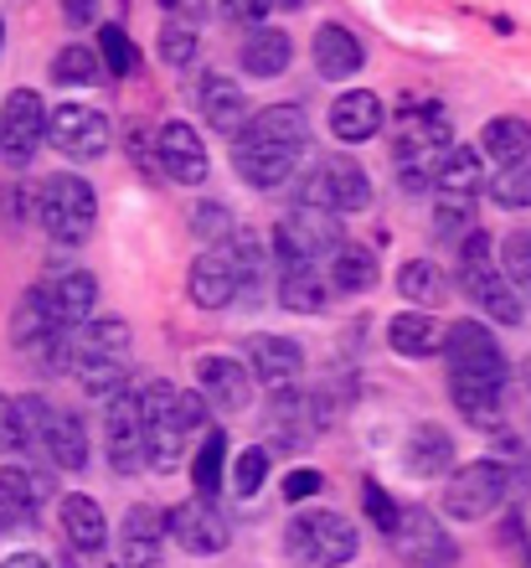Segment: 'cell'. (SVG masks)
Listing matches in <instances>:
<instances>
[{"instance_id": "52", "label": "cell", "mask_w": 531, "mask_h": 568, "mask_svg": "<svg viewBox=\"0 0 531 568\" xmlns=\"http://www.w3.org/2000/svg\"><path fill=\"white\" fill-rule=\"evenodd\" d=\"M320 491H325L320 470H289V476H284V496H289V501H310V496H320Z\"/></svg>"}, {"instance_id": "8", "label": "cell", "mask_w": 531, "mask_h": 568, "mask_svg": "<svg viewBox=\"0 0 531 568\" xmlns=\"http://www.w3.org/2000/svg\"><path fill=\"white\" fill-rule=\"evenodd\" d=\"M443 357H449V383L506 388V352L496 346V336L480 321H455L443 331Z\"/></svg>"}, {"instance_id": "39", "label": "cell", "mask_w": 531, "mask_h": 568, "mask_svg": "<svg viewBox=\"0 0 531 568\" xmlns=\"http://www.w3.org/2000/svg\"><path fill=\"white\" fill-rule=\"evenodd\" d=\"M222 470H227V434L222 429H207V439H202V449H196L192 460V486L196 496H217L222 491Z\"/></svg>"}, {"instance_id": "30", "label": "cell", "mask_w": 531, "mask_h": 568, "mask_svg": "<svg viewBox=\"0 0 531 568\" xmlns=\"http://www.w3.org/2000/svg\"><path fill=\"white\" fill-rule=\"evenodd\" d=\"M237 58H243V68H248L253 78H279L284 68H289V58H295V42H289L284 31L253 27L248 42L237 47Z\"/></svg>"}, {"instance_id": "10", "label": "cell", "mask_w": 531, "mask_h": 568, "mask_svg": "<svg viewBox=\"0 0 531 568\" xmlns=\"http://www.w3.org/2000/svg\"><path fill=\"white\" fill-rule=\"evenodd\" d=\"M305 207H325V212H367L371 202V181L351 155H320L315 171L299 186Z\"/></svg>"}, {"instance_id": "18", "label": "cell", "mask_w": 531, "mask_h": 568, "mask_svg": "<svg viewBox=\"0 0 531 568\" xmlns=\"http://www.w3.org/2000/svg\"><path fill=\"white\" fill-rule=\"evenodd\" d=\"M58 342H62V326H58V315H52V305H47V290L37 284V290L21 295V305H16V315H11V346L52 362Z\"/></svg>"}, {"instance_id": "42", "label": "cell", "mask_w": 531, "mask_h": 568, "mask_svg": "<svg viewBox=\"0 0 531 568\" xmlns=\"http://www.w3.org/2000/svg\"><path fill=\"white\" fill-rule=\"evenodd\" d=\"M315 424L305 419V404H299L289 388H279L274 408H268V434H279V445H305Z\"/></svg>"}, {"instance_id": "28", "label": "cell", "mask_w": 531, "mask_h": 568, "mask_svg": "<svg viewBox=\"0 0 531 568\" xmlns=\"http://www.w3.org/2000/svg\"><path fill=\"white\" fill-rule=\"evenodd\" d=\"M361 58H367V47L356 42L346 27H320L315 31V68H320V78H330V83H340V78H351L356 68H361Z\"/></svg>"}, {"instance_id": "34", "label": "cell", "mask_w": 531, "mask_h": 568, "mask_svg": "<svg viewBox=\"0 0 531 568\" xmlns=\"http://www.w3.org/2000/svg\"><path fill=\"white\" fill-rule=\"evenodd\" d=\"M330 284L346 290V295H367L377 284V254L371 248H356V243H340L330 254Z\"/></svg>"}, {"instance_id": "36", "label": "cell", "mask_w": 531, "mask_h": 568, "mask_svg": "<svg viewBox=\"0 0 531 568\" xmlns=\"http://www.w3.org/2000/svg\"><path fill=\"white\" fill-rule=\"evenodd\" d=\"M480 181H486V171H480V150L470 145H449V155H443L439 165V192H459V196H474L480 192Z\"/></svg>"}, {"instance_id": "26", "label": "cell", "mask_w": 531, "mask_h": 568, "mask_svg": "<svg viewBox=\"0 0 531 568\" xmlns=\"http://www.w3.org/2000/svg\"><path fill=\"white\" fill-rule=\"evenodd\" d=\"M62 532H68V542H73L83 558L104 554L109 523H104V511H99V501H93V496H83V491L62 496Z\"/></svg>"}, {"instance_id": "45", "label": "cell", "mask_w": 531, "mask_h": 568, "mask_svg": "<svg viewBox=\"0 0 531 568\" xmlns=\"http://www.w3.org/2000/svg\"><path fill=\"white\" fill-rule=\"evenodd\" d=\"M501 274L511 280V290H517L521 300H531V233H511V239L501 243Z\"/></svg>"}, {"instance_id": "17", "label": "cell", "mask_w": 531, "mask_h": 568, "mask_svg": "<svg viewBox=\"0 0 531 568\" xmlns=\"http://www.w3.org/2000/svg\"><path fill=\"white\" fill-rule=\"evenodd\" d=\"M196 393L217 414H243L253 404V373L237 357H202L196 362Z\"/></svg>"}, {"instance_id": "58", "label": "cell", "mask_w": 531, "mask_h": 568, "mask_svg": "<svg viewBox=\"0 0 531 568\" xmlns=\"http://www.w3.org/2000/svg\"><path fill=\"white\" fill-rule=\"evenodd\" d=\"M305 0H274V11H299Z\"/></svg>"}, {"instance_id": "32", "label": "cell", "mask_w": 531, "mask_h": 568, "mask_svg": "<svg viewBox=\"0 0 531 568\" xmlns=\"http://www.w3.org/2000/svg\"><path fill=\"white\" fill-rule=\"evenodd\" d=\"M37 523V480L21 465L0 470V527H31Z\"/></svg>"}, {"instance_id": "43", "label": "cell", "mask_w": 531, "mask_h": 568, "mask_svg": "<svg viewBox=\"0 0 531 568\" xmlns=\"http://www.w3.org/2000/svg\"><path fill=\"white\" fill-rule=\"evenodd\" d=\"M93 78H99V52H93V47L73 42L52 58V83H58V89H89Z\"/></svg>"}, {"instance_id": "48", "label": "cell", "mask_w": 531, "mask_h": 568, "mask_svg": "<svg viewBox=\"0 0 531 568\" xmlns=\"http://www.w3.org/2000/svg\"><path fill=\"white\" fill-rule=\"evenodd\" d=\"M196 47H202V37H196V27H186V21H171V27L161 31V58L171 62V68H186V62L196 58Z\"/></svg>"}, {"instance_id": "9", "label": "cell", "mask_w": 531, "mask_h": 568, "mask_svg": "<svg viewBox=\"0 0 531 568\" xmlns=\"http://www.w3.org/2000/svg\"><path fill=\"white\" fill-rule=\"evenodd\" d=\"M501 501H511V486L496 460H470L443 480V511L459 523H486L490 511H501Z\"/></svg>"}, {"instance_id": "51", "label": "cell", "mask_w": 531, "mask_h": 568, "mask_svg": "<svg viewBox=\"0 0 531 568\" xmlns=\"http://www.w3.org/2000/svg\"><path fill=\"white\" fill-rule=\"evenodd\" d=\"M192 233H207V239L233 233V217H227V207H217V202H202V207H192Z\"/></svg>"}, {"instance_id": "13", "label": "cell", "mask_w": 531, "mask_h": 568, "mask_svg": "<svg viewBox=\"0 0 531 568\" xmlns=\"http://www.w3.org/2000/svg\"><path fill=\"white\" fill-rule=\"evenodd\" d=\"M47 140H52V150H62L68 161H99L109 150V140H114V130H109V120L99 109L62 104V109H52V120H47Z\"/></svg>"}, {"instance_id": "49", "label": "cell", "mask_w": 531, "mask_h": 568, "mask_svg": "<svg viewBox=\"0 0 531 568\" xmlns=\"http://www.w3.org/2000/svg\"><path fill=\"white\" fill-rule=\"evenodd\" d=\"M99 47H104V68L114 78H124V73H134V62H140V52H134V42L124 37L119 27H104L99 31Z\"/></svg>"}, {"instance_id": "33", "label": "cell", "mask_w": 531, "mask_h": 568, "mask_svg": "<svg viewBox=\"0 0 531 568\" xmlns=\"http://www.w3.org/2000/svg\"><path fill=\"white\" fill-rule=\"evenodd\" d=\"M480 150H486L490 161H527L531 155V120H517V114H501V120L486 124V135H480Z\"/></svg>"}, {"instance_id": "56", "label": "cell", "mask_w": 531, "mask_h": 568, "mask_svg": "<svg viewBox=\"0 0 531 568\" xmlns=\"http://www.w3.org/2000/svg\"><path fill=\"white\" fill-rule=\"evenodd\" d=\"M165 11L176 21H202V0H165Z\"/></svg>"}, {"instance_id": "3", "label": "cell", "mask_w": 531, "mask_h": 568, "mask_svg": "<svg viewBox=\"0 0 531 568\" xmlns=\"http://www.w3.org/2000/svg\"><path fill=\"white\" fill-rule=\"evenodd\" d=\"M455 145L449 114L428 99L398 109V140H392V161H398V186L402 192H428L439 181V165Z\"/></svg>"}, {"instance_id": "46", "label": "cell", "mask_w": 531, "mask_h": 568, "mask_svg": "<svg viewBox=\"0 0 531 568\" xmlns=\"http://www.w3.org/2000/svg\"><path fill=\"white\" fill-rule=\"evenodd\" d=\"M470 227H474V196L439 192V212H433V233H439V239H455V233H470Z\"/></svg>"}, {"instance_id": "12", "label": "cell", "mask_w": 531, "mask_h": 568, "mask_svg": "<svg viewBox=\"0 0 531 568\" xmlns=\"http://www.w3.org/2000/svg\"><path fill=\"white\" fill-rule=\"evenodd\" d=\"M47 140V109L37 89H16L0 109V155L11 165H31V155Z\"/></svg>"}, {"instance_id": "44", "label": "cell", "mask_w": 531, "mask_h": 568, "mask_svg": "<svg viewBox=\"0 0 531 568\" xmlns=\"http://www.w3.org/2000/svg\"><path fill=\"white\" fill-rule=\"evenodd\" d=\"M78 383H83V393L89 398H119V393H130V367L124 362H83V367H73Z\"/></svg>"}, {"instance_id": "55", "label": "cell", "mask_w": 531, "mask_h": 568, "mask_svg": "<svg viewBox=\"0 0 531 568\" xmlns=\"http://www.w3.org/2000/svg\"><path fill=\"white\" fill-rule=\"evenodd\" d=\"M93 11H99V0H62V16H68L73 27H83V21H93Z\"/></svg>"}, {"instance_id": "50", "label": "cell", "mask_w": 531, "mask_h": 568, "mask_svg": "<svg viewBox=\"0 0 531 568\" xmlns=\"http://www.w3.org/2000/svg\"><path fill=\"white\" fill-rule=\"evenodd\" d=\"M361 501H367V517L377 523V532H392V527H398V507H392V496H387L377 480H361Z\"/></svg>"}, {"instance_id": "6", "label": "cell", "mask_w": 531, "mask_h": 568, "mask_svg": "<svg viewBox=\"0 0 531 568\" xmlns=\"http://www.w3.org/2000/svg\"><path fill=\"white\" fill-rule=\"evenodd\" d=\"M37 217L52 233V243L78 248V243H89L93 223H99V196L83 176H52L37 196Z\"/></svg>"}, {"instance_id": "35", "label": "cell", "mask_w": 531, "mask_h": 568, "mask_svg": "<svg viewBox=\"0 0 531 568\" xmlns=\"http://www.w3.org/2000/svg\"><path fill=\"white\" fill-rule=\"evenodd\" d=\"M501 393L506 388H490V383H449V398L474 429H501Z\"/></svg>"}, {"instance_id": "54", "label": "cell", "mask_w": 531, "mask_h": 568, "mask_svg": "<svg viewBox=\"0 0 531 568\" xmlns=\"http://www.w3.org/2000/svg\"><path fill=\"white\" fill-rule=\"evenodd\" d=\"M16 449V419H11V398L0 393V455H11Z\"/></svg>"}, {"instance_id": "4", "label": "cell", "mask_w": 531, "mask_h": 568, "mask_svg": "<svg viewBox=\"0 0 531 568\" xmlns=\"http://www.w3.org/2000/svg\"><path fill=\"white\" fill-rule=\"evenodd\" d=\"M459 290L501 326H521V315H527V300L511 290V280L501 274V258L490 248V233H480V227H470L459 243Z\"/></svg>"}, {"instance_id": "15", "label": "cell", "mask_w": 531, "mask_h": 568, "mask_svg": "<svg viewBox=\"0 0 531 568\" xmlns=\"http://www.w3.org/2000/svg\"><path fill=\"white\" fill-rule=\"evenodd\" d=\"M155 161H161V171L171 181H181V186H202L212 171L207 145H202V135H196L186 120H165L161 130H155Z\"/></svg>"}, {"instance_id": "25", "label": "cell", "mask_w": 531, "mask_h": 568, "mask_svg": "<svg viewBox=\"0 0 531 568\" xmlns=\"http://www.w3.org/2000/svg\"><path fill=\"white\" fill-rule=\"evenodd\" d=\"M196 104H202V120H207L212 130H222V135H233L237 124L248 120V99H243V89L222 73H207L202 83H196Z\"/></svg>"}, {"instance_id": "57", "label": "cell", "mask_w": 531, "mask_h": 568, "mask_svg": "<svg viewBox=\"0 0 531 568\" xmlns=\"http://www.w3.org/2000/svg\"><path fill=\"white\" fill-rule=\"evenodd\" d=\"M0 568H52V564H47L42 554H11V558H6V564H0Z\"/></svg>"}, {"instance_id": "47", "label": "cell", "mask_w": 531, "mask_h": 568, "mask_svg": "<svg viewBox=\"0 0 531 568\" xmlns=\"http://www.w3.org/2000/svg\"><path fill=\"white\" fill-rule=\"evenodd\" d=\"M264 476H268V449L264 445L243 449V455L233 460V491L237 496H253L258 486H264Z\"/></svg>"}, {"instance_id": "31", "label": "cell", "mask_w": 531, "mask_h": 568, "mask_svg": "<svg viewBox=\"0 0 531 568\" xmlns=\"http://www.w3.org/2000/svg\"><path fill=\"white\" fill-rule=\"evenodd\" d=\"M325 290L330 284L320 280V264H305V270H279V305L295 315H320L325 311Z\"/></svg>"}, {"instance_id": "7", "label": "cell", "mask_w": 531, "mask_h": 568, "mask_svg": "<svg viewBox=\"0 0 531 568\" xmlns=\"http://www.w3.org/2000/svg\"><path fill=\"white\" fill-rule=\"evenodd\" d=\"M336 248H340V212L305 207V202H299V207L274 227V264H279V270L320 264V254H336Z\"/></svg>"}, {"instance_id": "37", "label": "cell", "mask_w": 531, "mask_h": 568, "mask_svg": "<svg viewBox=\"0 0 531 568\" xmlns=\"http://www.w3.org/2000/svg\"><path fill=\"white\" fill-rule=\"evenodd\" d=\"M11 419H16V449H42L47 439V419H52V404H47L42 393H21L11 398Z\"/></svg>"}, {"instance_id": "24", "label": "cell", "mask_w": 531, "mask_h": 568, "mask_svg": "<svg viewBox=\"0 0 531 568\" xmlns=\"http://www.w3.org/2000/svg\"><path fill=\"white\" fill-rule=\"evenodd\" d=\"M330 130H336L340 145H361L382 130V99L367 89H351L340 93L336 104H330Z\"/></svg>"}, {"instance_id": "14", "label": "cell", "mask_w": 531, "mask_h": 568, "mask_svg": "<svg viewBox=\"0 0 531 568\" xmlns=\"http://www.w3.org/2000/svg\"><path fill=\"white\" fill-rule=\"evenodd\" d=\"M104 445H109V465H114V476H140V470H150V460H145V424H140V398H134V393L109 398Z\"/></svg>"}, {"instance_id": "5", "label": "cell", "mask_w": 531, "mask_h": 568, "mask_svg": "<svg viewBox=\"0 0 531 568\" xmlns=\"http://www.w3.org/2000/svg\"><path fill=\"white\" fill-rule=\"evenodd\" d=\"M284 542H289V558L305 568H340L351 564L356 548H361V538H356V527L340 517V511H299L295 523H289V532H284Z\"/></svg>"}, {"instance_id": "27", "label": "cell", "mask_w": 531, "mask_h": 568, "mask_svg": "<svg viewBox=\"0 0 531 568\" xmlns=\"http://www.w3.org/2000/svg\"><path fill=\"white\" fill-rule=\"evenodd\" d=\"M42 455L58 470H83L89 465V429L78 414H62L52 408V419H47V439H42Z\"/></svg>"}, {"instance_id": "41", "label": "cell", "mask_w": 531, "mask_h": 568, "mask_svg": "<svg viewBox=\"0 0 531 568\" xmlns=\"http://www.w3.org/2000/svg\"><path fill=\"white\" fill-rule=\"evenodd\" d=\"M227 264H233L237 295H253V290L264 284V264H268V254L258 248V239H253V233H237V239L227 243Z\"/></svg>"}, {"instance_id": "1", "label": "cell", "mask_w": 531, "mask_h": 568, "mask_svg": "<svg viewBox=\"0 0 531 568\" xmlns=\"http://www.w3.org/2000/svg\"><path fill=\"white\" fill-rule=\"evenodd\" d=\"M305 145H310V120H305V109L268 104L233 130V165L248 186L274 192V186H284V181L295 176Z\"/></svg>"}, {"instance_id": "38", "label": "cell", "mask_w": 531, "mask_h": 568, "mask_svg": "<svg viewBox=\"0 0 531 568\" xmlns=\"http://www.w3.org/2000/svg\"><path fill=\"white\" fill-rule=\"evenodd\" d=\"M398 295L408 300V305H418V311L439 305V300H443V270H439V264H428V258L402 264V270H398Z\"/></svg>"}, {"instance_id": "60", "label": "cell", "mask_w": 531, "mask_h": 568, "mask_svg": "<svg viewBox=\"0 0 531 568\" xmlns=\"http://www.w3.org/2000/svg\"><path fill=\"white\" fill-rule=\"evenodd\" d=\"M527 568H531V548H527Z\"/></svg>"}, {"instance_id": "16", "label": "cell", "mask_w": 531, "mask_h": 568, "mask_svg": "<svg viewBox=\"0 0 531 568\" xmlns=\"http://www.w3.org/2000/svg\"><path fill=\"white\" fill-rule=\"evenodd\" d=\"M165 532H171V542H181L186 554H202V558H212V554H222L227 548V523L217 517V507H212L207 496H196V501H181L171 517H165Z\"/></svg>"}, {"instance_id": "11", "label": "cell", "mask_w": 531, "mask_h": 568, "mask_svg": "<svg viewBox=\"0 0 531 568\" xmlns=\"http://www.w3.org/2000/svg\"><path fill=\"white\" fill-rule=\"evenodd\" d=\"M387 538H392V554H398L402 568H455L459 564L455 538H449L439 517L423 507L398 511V527H392Z\"/></svg>"}, {"instance_id": "53", "label": "cell", "mask_w": 531, "mask_h": 568, "mask_svg": "<svg viewBox=\"0 0 531 568\" xmlns=\"http://www.w3.org/2000/svg\"><path fill=\"white\" fill-rule=\"evenodd\" d=\"M222 6H227L233 21H248V27H258V21L274 11V0H222Z\"/></svg>"}, {"instance_id": "29", "label": "cell", "mask_w": 531, "mask_h": 568, "mask_svg": "<svg viewBox=\"0 0 531 568\" xmlns=\"http://www.w3.org/2000/svg\"><path fill=\"white\" fill-rule=\"evenodd\" d=\"M387 336H392V352H402V357H439V352H443V326L428 311L392 315Z\"/></svg>"}, {"instance_id": "21", "label": "cell", "mask_w": 531, "mask_h": 568, "mask_svg": "<svg viewBox=\"0 0 531 568\" xmlns=\"http://www.w3.org/2000/svg\"><path fill=\"white\" fill-rule=\"evenodd\" d=\"M402 470L418 480H443L455 470V439L443 434V424H413L402 439Z\"/></svg>"}, {"instance_id": "23", "label": "cell", "mask_w": 531, "mask_h": 568, "mask_svg": "<svg viewBox=\"0 0 531 568\" xmlns=\"http://www.w3.org/2000/svg\"><path fill=\"white\" fill-rule=\"evenodd\" d=\"M42 290H47V305H52V315H58L62 331L83 326V321L93 315V305H99V280H93L89 270H68L52 284H42Z\"/></svg>"}, {"instance_id": "19", "label": "cell", "mask_w": 531, "mask_h": 568, "mask_svg": "<svg viewBox=\"0 0 531 568\" xmlns=\"http://www.w3.org/2000/svg\"><path fill=\"white\" fill-rule=\"evenodd\" d=\"M119 568H165V517L155 507H130L119 523Z\"/></svg>"}, {"instance_id": "22", "label": "cell", "mask_w": 531, "mask_h": 568, "mask_svg": "<svg viewBox=\"0 0 531 568\" xmlns=\"http://www.w3.org/2000/svg\"><path fill=\"white\" fill-rule=\"evenodd\" d=\"M186 295H192V305H202V311H222V305H233L237 280H233V264H227V248L196 254L192 274H186Z\"/></svg>"}, {"instance_id": "40", "label": "cell", "mask_w": 531, "mask_h": 568, "mask_svg": "<svg viewBox=\"0 0 531 568\" xmlns=\"http://www.w3.org/2000/svg\"><path fill=\"white\" fill-rule=\"evenodd\" d=\"M490 202L506 212H527L531 207V155L527 161H511L490 176Z\"/></svg>"}, {"instance_id": "2", "label": "cell", "mask_w": 531, "mask_h": 568, "mask_svg": "<svg viewBox=\"0 0 531 568\" xmlns=\"http://www.w3.org/2000/svg\"><path fill=\"white\" fill-rule=\"evenodd\" d=\"M140 424H145V460L155 470H176L202 424H207V398L202 393H181L176 383H150L140 393Z\"/></svg>"}, {"instance_id": "59", "label": "cell", "mask_w": 531, "mask_h": 568, "mask_svg": "<svg viewBox=\"0 0 531 568\" xmlns=\"http://www.w3.org/2000/svg\"><path fill=\"white\" fill-rule=\"evenodd\" d=\"M0 42H6V21H0Z\"/></svg>"}, {"instance_id": "20", "label": "cell", "mask_w": 531, "mask_h": 568, "mask_svg": "<svg viewBox=\"0 0 531 568\" xmlns=\"http://www.w3.org/2000/svg\"><path fill=\"white\" fill-rule=\"evenodd\" d=\"M248 373L253 383H264V388H295L299 377H305V352H299L289 336H253L248 342Z\"/></svg>"}]
</instances>
